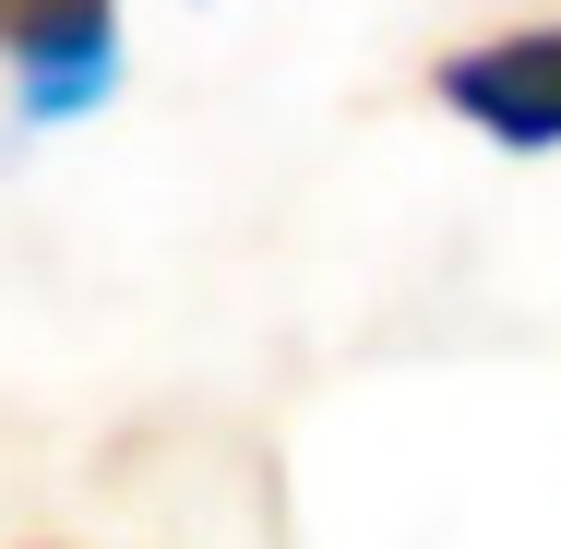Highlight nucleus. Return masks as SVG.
I'll list each match as a JSON object with an SVG mask.
<instances>
[{
	"label": "nucleus",
	"instance_id": "7ed1b4c3",
	"mask_svg": "<svg viewBox=\"0 0 561 549\" xmlns=\"http://www.w3.org/2000/svg\"><path fill=\"white\" fill-rule=\"evenodd\" d=\"M0 48H12V0H0Z\"/></svg>",
	"mask_w": 561,
	"mask_h": 549
},
{
	"label": "nucleus",
	"instance_id": "f03ea898",
	"mask_svg": "<svg viewBox=\"0 0 561 549\" xmlns=\"http://www.w3.org/2000/svg\"><path fill=\"white\" fill-rule=\"evenodd\" d=\"M24 119H84L119 84V0H12Z\"/></svg>",
	"mask_w": 561,
	"mask_h": 549
},
{
	"label": "nucleus",
	"instance_id": "f257e3e1",
	"mask_svg": "<svg viewBox=\"0 0 561 549\" xmlns=\"http://www.w3.org/2000/svg\"><path fill=\"white\" fill-rule=\"evenodd\" d=\"M431 96H443L466 131L514 144V156H550L561 144V24H514V36L454 48L443 72H431Z\"/></svg>",
	"mask_w": 561,
	"mask_h": 549
}]
</instances>
